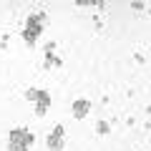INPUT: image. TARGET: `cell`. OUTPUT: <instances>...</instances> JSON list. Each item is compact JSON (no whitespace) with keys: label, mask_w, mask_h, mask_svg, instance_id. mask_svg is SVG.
I'll return each mask as SVG.
<instances>
[{"label":"cell","mask_w":151,"mask_h":151,"mask_svg":"<svg viewBox=\"0 0 151 151\" xmlns=\"http://www.w3.org/2000/svg\"><path fill=\"white\" fill-rule=\"evenodd\" d=\"M60 136H63V129H55L53 139H50V149L53 151H60Z\"/></svg>","instance_id":"6da1fadb"},{"label":"cell","mask_w":151,"mask_h":151,"mask_svg":"<svg viewBox=\"0 0 151 151\" xmlns=\"http://www.w3.org/2000/svg\"><path fill=\"white\" fill-rule=\"evenodd\" d=\"M83 111H88V103H83V101H78V103H76V113H78V116H81Z\"/></svg>","instance_id":"7a4b0ae2"}]
</instances>
